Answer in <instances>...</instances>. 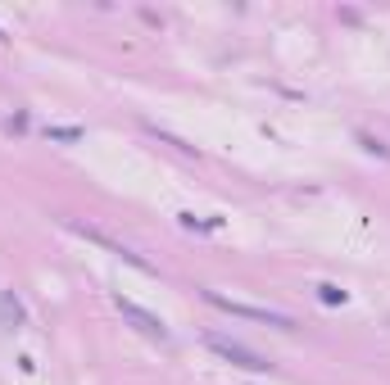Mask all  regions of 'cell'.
<instances>
[{
    "label": "cell",
    "mask_w": 390,
    "mask_h": 385,
    "mask_svg": "<svg viewBox=\"0 0 390 385\" xmlns=\"http://www.w3.org/2000/svg\"><path fill=\"white\" fill-rule=\"evenodd\" d=\"M204 304L223 308L231 317H246V322H263V327H277V331H295V317L290 313H277V308H259V304H241V300H227L223 290H200Z\"/></svg>",
    "instance_id": "1"
},
{
    "label": "cell",
    "mask_w": 390,
    "mask_h": 385,
    "mask_svg": "<svg viewBox=\"0 0 390 385\" xmlns=\"http://www.w3.org/2000/svg\"><path fill=\"white\" fill-rule=\"evenodd\" d=\"M64 227L73 231V236H82V241H91V245H100V250H109L114 258H123L127 268H137V272H145V277H154V263H145V258L132 250V245H123V241H114L109 231H100V227H91V222H78V218H68Z\"/></svg>",
    "instance_id": "2"
},
{
    "label": "cell",
    "mask_w": 390,
    "mask_h": 385,
    "mask_svg": "<svg viewBox=\"0 0 390 385\" xmlns=\"http://www.w3.org/2000/svg\"><path fill=\"white\" fill-rule=\"evenodd\" d=\"M204 344H209V354H218L223 363H231V367H246V371H268L273 363L259 354V349H250V344H241V340H231V335H218V331H204L200 335Z\"/></svg>",
    "instance_id": "3"
},
{
    "label": "cell",
    "mask_w": 390,
    "mask_h": 385,
    "mask_svg": "<svg viewBox=\"0 0 390 385\" xmlns=\"http://www.w3.org/2000/svg\"><path fill=\"white\" fill-rule=\"evenodd\" d=\"M114 308H118V313H123V322H127L132 331H141V335H145V340L164 344V349H168V344H173V331L164 327V317H154L150 308H141L137 300H123V295H114Z\"/></svg>",
    "instance_id": "4"
},
{
    "label": "cell",
    "mask_w": 390,
    "mask_h": 385,
    "mask_svg": "<svg viewBox=\"0 0 390 385\" xmlns=\"http://www.w3.org/2000/svg\"><path fill=\"white\" fill-rule=\"evenodd\" d=\"M0 327H5V331L28 327V308H23V300L14 290H0Z\"/></svg>",
    "instance_id": "5"
},
{
    "label": "cell",
    "mask_w": 390,
    "mask_h": 385,
    "mask_svg": "<svg viewBox=\"0 0 390 385\" xmlns=\"http://www.w3.org/2000/svg\"><path fill=\"white\" fill-rule=\"evenodd\" d=\"M145 132H150V136H159L164 145H173L177 154H186V159H200V150H195V145H186V141H181V136H173V132H164V127H154V122H145Z\"/></svg>",
    "instance_id": "6"
},
{
    "label": "cell",
    "mask_w": 390,
    "mask_h": 385,
    "mask_svg": "<svg viewBox=\"0 0 390 385\" xmlns=\"http://www.w3.org/2000/svg\"><path fill=\"white\" fill-rule=\"evenodd\" d=\"M318 300H322V304H332V308H336V304H345V290H340V285H336V281H322V285H318Z\"/></svg>",
    "instance_id": "7"
},
{
    "label": "cell",
    "mask_w": 390,
    "mask_h": 385,
    "mask_svg": "<svg viewBox=\"0 0 390 385\" xmlns=\"http://www.w3.org/2000/svg\"><path fill=\"white\" fill-rule=\"evenodd\" d=\"M46 136H51V141L73 145V141H82V127H46Z\"/></svg>",
    "instance_id": "8"
},
{
    "label": "cell",
    "mask_w": 390,
    "mask_h": 385,
    "mask_svg": "<svg viewBox=\"0 0 390 385\" xmlns=\"http://www.w3.org/2000/svg\"><path fill=\"white\" fill-rule=\"evenodd\" d=\"M354 136H359V145H363L368 154H381V159H390V150H386L381 141H376V136H368V132H354Z\"/></svg>",
    "instance_id": "9"
},
{
    "label": "cell",
    "mask_w": 390,
    "mask_h": 385,
    "mask_svg": "<svg viewBox=\"0 0 390 385\" xmlns=\"http://www.w3.org/2000/svg\"><path fill=\"white\" fill-rule=\"evenodd\" d=\"M0 41H5V28H0Z\"/></svg>",
    "instance_id": "10"
}]
</instances>
